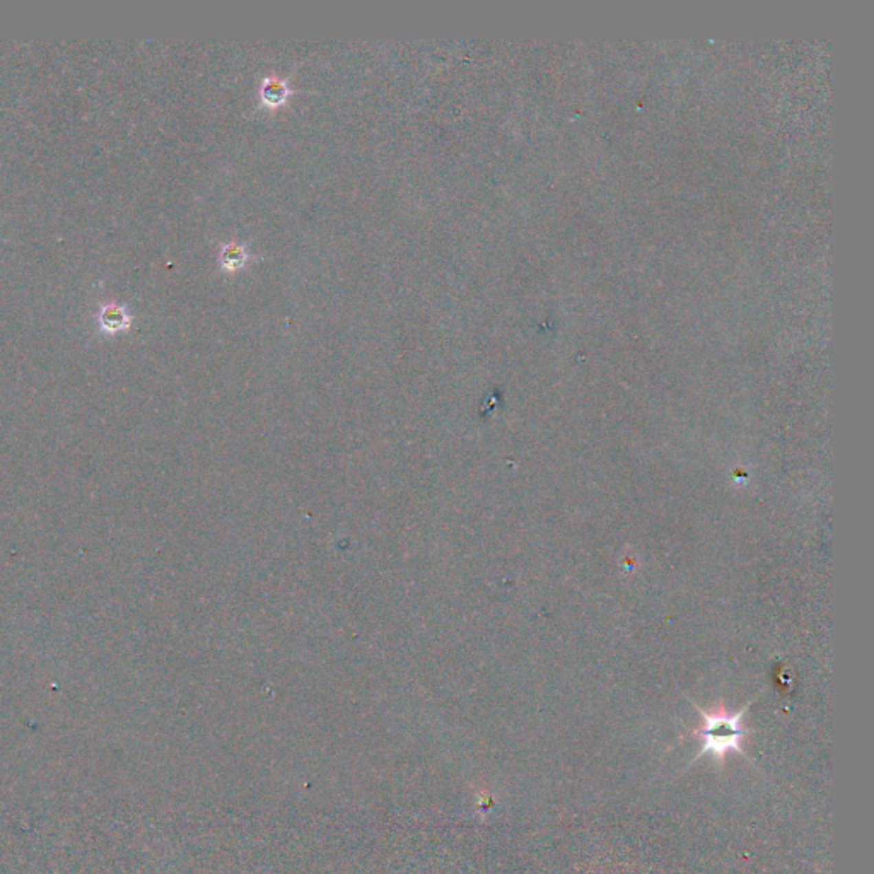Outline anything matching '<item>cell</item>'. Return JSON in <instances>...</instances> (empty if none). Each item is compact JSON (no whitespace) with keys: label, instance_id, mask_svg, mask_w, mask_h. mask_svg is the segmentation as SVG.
Instances as JSON below:
<instances>
[{"label":"cell","instance_id":"cell-1","mask_svg":"<svg viewBox=\"0 0 874 874\" xmlns=\"http://www.w3.org/2000/svg\"><path fill=\"white\" fill-rule=\"evenodd\" d=\"M755 699L750 700V702L746 703L743 709H739L738 712H732V714L724 712V710H721V712H706V710L700 709V707H697L695 703H693V707L699 710V714L703 719L702 729L697 732V734L702 738V748H700V752L695 755L693 762H695L697 758H702V756L706 755L712 756V758L716 760H721L724 758L729 752L745 755L741 741L743 738H745V734H748L750 731L743 728V717H745L746 710H748V707L752 706Z\"/></svg>","mask_w":874,"mask_h":874},{"label":"cell","instance_id":"cell-2","mask_svg":"<svg viewBox=\"0 0 874 874\" xmlns=\"http://www.w3.org/2000/svg\"><path fill=\"white\" fill-rule=\"evenodd\" d=\"M130 314H127L125 307L120 304H106L99 314V323L106 331L123 330L130 325Z\"/></svg>","mask_w":874,"mask_h":874},{"label":"cell","instance_id":"cell-3","mask_svg":"<svg viewBox=\"0 0 874 874\" xmlns=\"http://www.w3.org/2000/svg\"><path fill=\"white\" fill-rule=\"evenodd\" d=\"M265 94H267L268 99H274V101H278L284 96V87L281 84H270V86L265 89Z\"/></svg>","mask_w":874,"mask_h":874},{"label":"cell","instance_id":"cell-4","mask_svg":"<svg viewBox=\"0 0 874 874\" xmlns=\"http://www.w3.org/2000/svg\"><path fill=\"white\" fill-rule=\"evenodd\" d=\"M226 258H228V261H234V263H238V261H241V250H238V248H231V250L226 251Z\"/></svg>","mask_w":874,"mask_h":874}]
</instances>
